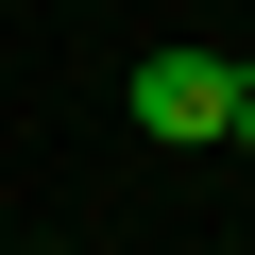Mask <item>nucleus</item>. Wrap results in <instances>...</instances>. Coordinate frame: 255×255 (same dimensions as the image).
Listing matches in <instances>:
<instances>
[{
    "instance_id": "f257e3e1",
    "label": "nucleus",
    "mask_w": 255,
    "mask_h": 255,
    "mask_svg": "<svg viewBox=\"0 0 255 255\" xmlns=\"http://www.w3.org/2000/svg\"><path fill=\"white\" fill-rule=\"evenodd\" d=\"M238 85H255V68H221V51H153V68L119 85V102H136V136L204 153V136H238Z\"/></svg>"
},
{
    "instance_id": "f03ea898",
    "label": "nucleus",
    "mask_w": 255,
    "mask_h": 255,
    "mask_svg": "<svg viewBox=\"0 0 255 255\" xmlns=\"http://www.w3.org/2000/svg\"><path fill=\"white\" fill-rule=\"evenodd\" d=\"M238 153H255V85H238Z\"/></svg>"
}]
</instances>
